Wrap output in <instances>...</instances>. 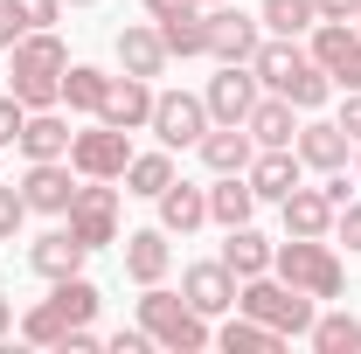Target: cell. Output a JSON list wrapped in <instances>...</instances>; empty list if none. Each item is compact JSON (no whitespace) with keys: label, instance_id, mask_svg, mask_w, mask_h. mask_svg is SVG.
Instances as JSON below:
<instances>
[{"label":"cell","instance_id":"cell-41","mask_svg":"<svg viewBox=\"0 0 361 354\" xmlns=\"http://www.w3.org/2000/svg\"><path fill=\"white\" fill-rule=\"evenodd\" d=\"M63 7H97V0H63Z\"/></svg>","mask_w":361,"mask_h":354},{"label":"cell","instance_id":"cell-6","mask_svg":"<svg viewBox=\"0 0 361 354\" xmlns=\"http://www.w3.org/2000/svg\"><path fill=\"white\" fill-rule=\"evenodd\" d=\"M216 118H209V104L195 97V90H153V126L146 133L160 139L167 153H188V146H202V133H209Z\"/></svg>","mask_w":361,"mask_h":354},{"label":"cell","instance_id":"cell-4","mask_svg":"<svg viewBox=\"0 0 361 354\" xmlns=\"http://www.w3.org/2000/svg\"><path fill=\"white\" fill-rule=\"evenodd\" d=\"M271 271H278L285 285H299V292H313L319 306L348 292V264H341V250H334V236H285V243L271 250Z\"/></svg>","mask_w":361,"mask_h":354},{"label":"cell","instance_id":"cell-33","mask_svg":"<svg viewBox=\"0 0 361 354\" xmlns=\"http://www.w3.org/2000/svg\"><path fill=\"white\" fill-rule=\"evenodd\" d=\"M28 222V202H21V181H0V243H14Z\"/></svg>","mask_w":361,"mask_h":354},{"label":"cell","instance_id":"cell-19","mask_svg":"<svg viewBox=\"0 0 361 354\" xmlns=\"http://www.w3.org/2000/svg\"><path fill=\"white\" fill-rule=\"evenodd\" d=\"M84 257H90V250L70 236V222H63V229H42V236L28 243V271H35V278H49V285H56V278H77V271H84Z\"/></svg>","mask_w":361,"mask_h":354},{"label":"cell","instance_id":"cell-35","mask_svg":"<svg viewBox=\"0 0 361 354\" xmlns=\"http://www.w3.org/2000/svg\"><path fill=\"white\" fill-rule=\"evenodd\" d=\"M104 348H111V354H146V348H153V334H146V326H111Z\"/></svg>","mask_w":361,"mask_h":354},{"label":"cell","instance_id":"cell-10","mask_svg":"<svg viewBox=\"0 0 361 354\" xmlns=\"http://www.w3.org/2000/svg\"><path fill=\"white\" fill-rule=\"evenodd\" d=\"M257 97H264V84H257L250 63H216V77H209V90H202V104H209L216 126H243Z\"/></svg>","mask_w":361,"mask_h":354},{"label":"cell","instance_id":"cell-28","mask_svg":"<svg viewBox=\"0 0 361 354\" xmlns=\"http://www.w3.org/2000/svg\"><path fill=\"white\" fill-rule=\"evenodd\" d=\"M257 21H264V35H313L319 28V0H257Z\"/></svg>","mask_w":361,"mask_h":354},{"label":"cell","instance_id":"cell-34","mask_svg":"<svg viewBox=\"0 0 361 354\" xmlns=\"http://www.w3.org/2000/svg\"><path fill=\"white\" fill-rule=\"evenodd\" d=\"M21 126H28V104L7 90V97H0V146H14V139H21Z\"/></svg>","mask_w":361,"mask_h":354},{"label":"cell","instance_id":"cell-8","mask_svg":"<svg viewBox=\"0 0 361 354\" xmlns=\"http://www.w3.org/2000/svg\"><path fill=\"white\" fill-rule=\"evenodd\" d=\"M126 160H133V133H118L104 118H90V133L70 139V167L84 181H126Z\"/></svg>","mask_w":361,"mask_h":354},{"label":"cell","instance_id":"cell-22","mask_svg":"<svg viewBox=\"0 0 361 354\" xmlns=\"http://www.w3.org/2000/svg\"><path fill=\"white\" fill-rule=\"evenodd\" d=\"M202 222H209V188H195V181L174 174L160 188V229H167V236H195Z\"/></svg>","mask_w":361,"mask_h":354},{"label":"cell","instance_id":"cell-30","mask_svg":"<svg viewBox=\"0 0 361 354\" xmlns=\"http://www.w3.org/2000/svg\"><path fill=\"white\" fill-rule=\"evenodd\" d=\"M174 181V153L160 146V153H133L126 160V195H139V202H160V188Z\"/></svg>","mask_w":361,"mask_h":354},{"label":"cell","instance_id":"cell-23","mask_svg":"<svg viewBox=\"0 0 361 354\" xmlns=\"http://www.w3.org/2000/svg\"><path fill=\"white\" fill-rule=\"evenodd\" d=\"M271 250H278V243H271L264 229L236 222V229H223V250H216V257H223V264L236 271V285H243V278H264L271 271Z\"/></svg>","mask_w":361,"mask_h":354},{"label":"cell","instance_id":"cell-12","mask_svg":"<svg viewBox=\"0 0 361 354\" xmlns=\"http://www.w3.org/2000/svg\"><path fill=\"white\" fill-rule=\"evenodd\" d=\"M77 188H84V174H77L70 160H28V174H21V202H28V216H63Z\"/></svg>","mask_w":361,"mask_h":354},{"label":"cell","instance_id":"cell-7","mask_svg":"<svg viewBox=\"0 0 361 354\" xmlns=\"http://www.w3.org/2000/svg\"><path fill=\"white\" fill-rule=\"evenodd\" d=\"M63 222H70V236H77L84 250H104V243H118V188H111V181H84V188L70 195Z\"/></svg>","mask_w":361,"mask_h":354},{"label":"cell","instance_id":"cell-16","mask_svg":"<svg viewBox=\"0 0 361 354\" xmlns=\"http://www.w3.org/2000/svg\"><path fill=\"white\" fill-rule=\"evenodd\" d=\"M126 278L133 285H167V271H174V243H167V229L153 222V229H126Z\"/></svg>","mask_w":361,"mask_h":354},{"label":"cell","instance_id":"cell-38","mask_svg":"<svg viewBox=\"0 0 361 354\" xmlns=\"http://www.w3.org/2000/svg\"><path fill=\"white\" fill-rule=\"evenodd\" d=\"M334 126H341V133L361 146V90H348V104H341V118H334Z\"/></svg>","mask_w":361,"mask_h":354},{"label":"cell","instance_id":"cell-13","mask_svg":"<svg viewBox=\"0 0 361 354\" xmlns=\"http://www.w3.org/2000/svg\"><path fill=\"white\" fill-rule=\"evenodd\" d=\"M180 299L195 312H209V319H223V312H236V271L223 264V257H202V264L180 271Z\"/></svg>","mask_w":361,"mask_h":354},{"label":"cell","instance_id":"cell-32","mask_svg":"<svg viewBox=\"0 0 361 354\" xmlns=\"http://www.w3.org/2000/svg\"><path fill=\"white\" fill-rule=\"evenodd\" d=\"M7 14H14V28L21 35H35V28H56V14H63V0H0Z\"/></svg>","mask_w":361,"mask_h":354},{"label":"cell","instance_id":"cell-9","mask_svg":"<svg viewBox=\"0 0 361 354\" xmlns=\"http://www.w3.org/2000/svg\"><path fill=\"white\" fill-rule=\"evenodd\" d=\"M306 56L334 77V90H361V35L348 21H319L313 35H306Z\"/></svg>","mask_w":361,"mask_h":354},{"label":"cell","instance_id":"cell-29","mask_svg":"<svg viewBox=\"0 0 361 354\" xmlns=\"http://www.w3.org/2000/svg\"><path fill=\"white\" fill-rule=\"evenodd\" d=\"M104 90H111V77H104L97 63H70V70H63V104H70V111H84V118L104 111Z\"/></svg>","mask_w":361,"mask_h":354},{"label":"cell","instance_id":"cell-14","mask_svg":"<svg viewBox=\"0 0 361 354\" xmlns=\"http://www.w3.org/2000/svg\"><path fill=\"white\" fill-rule=\"evenodd\" d=\"M111 56H118V70H126V77H146V84H153V77H167V63H174L153 21H126V28L111 35Z\"/></svg>","mask_w":361,"mask_h":354},{"label":"cell","instance_id":"cell-43","mask_svg":"<svg viewBox=\"0 0 361 354\" xmlns=\"http://www.w3.org/2000/svg\"><path fill=\"white\" fill-rule=\"evenodd\" d=\"M202 7H216V0H202Z\"/></svg>","mask_w":361,"mask_h":354},{"label":"cell","instance_id":"cell-2","mask_svg":"<svg viewBox=\"0 0 361 354\" xmlns=\"http://www.w3.org/2000/svg\"><path fill=\"white\" fill-rule=\"evenodd\" d=\"M139 326L153 334V348H167V354H202V348H216V319H209V312H195L180 292H167V285H139Z\"/></svg>","mask_w":361,"mask_h":354},{"label":"cell","instance_id":"cell-18","mask_svg":"<svg viewBox=\"0 0 361 354\" xmlns=\"http://www.w3.org/2000/svg\"><path fill=\"white\" fill-rule=\"evenodd\" d=\"M97 118L118 126V133H146V126H153V84H146V77H111Z\"/></svg>","mask_w":361,"mask_h":354},{"label":"cell","instance_id":"cell-36","mask_svg":"<svg viewBox=\"0 0 361 354\" xmlns=\"http://www.w3.org/2000/svg\"><path fill=\"white\" fill-rule=\"evenodd\" d=\"M334 243H348V250H361V195L334 216Z\"/></svg>","mask_w":361,"mask_h":354},{"label":"cell","instance_id":"cell-42","mask_svg":"<svg viewBox=\"0 0 361 354\" xmlns=\"http://www.w3.org/2000/svg\"><path fill=\"white\" fill-rule=\"evenodd\" d=\"M355 181H361V146H355Z\"/></svg>","mask_w":361,"mask_h":354},{"label":"cell","instance_id":"cell-1","mask_svg":"<svg viewBox=\"0 0 361 354\" xmlns=\"http://www.w3.org/2000/svg\"><path fill=\"white\" fill-rule=\"evenodd\" d=\"M63 70H70V49H63L56 28H35V35H21V42L7 49V90H14L28 111L63 104Z\"/></svg>","mask_w":361,"mask_h":354},{"label":"cell","instance_id":"cell-40","mask_svg":"<svg viewBox=\"0 0 361 354\" xmlns=\"http://www.w3.org/2000/svg\"><path fill=\"white\" fill-rule=\"evenodd\" d=\"M14 334V299H0V341Z\"/></svg>","mask_w":361,"mask_h":354},{"label":"cell","instance_id":"cell-39","mask_svg":"<svg viewBox=\"0 0 361 354\" xmlns=\"http://www.w3.org/2000/svg\"><path fill=\"white\" fill-rule=\"evenodd\" d=\"M319 21H361V0H319Z\"/></svg>","mask_w":361,"mask_h":354},{"label":"cell","instance_id":"cell-20","mask_svg":"<svg viewBox=\"0 0 361 354\" xmlns=\"http://www.w3.org/2000/svg\"><path fill=\"white\" fill-rule=\"evenodd\" d=\"M195 153H202L209 174H243V167L257 160V139H250V126H209Z\"/></svg>","mask_w":361,"mask_h":354},{"label":"cell","instance_id":"cell-31","mask_svg":"<svg viewBox=\"0 0 361 354\" xmlns=\"http://www.w3.org/2000/svg\"><path fill=\"white\" fill-rule=\"evenodd\" d=\"M306 341H313L319 354H361V319L355 312H319Z\"/></svg>","mask_w":361,"mask_h":354},{"label":"cell","instance_id":"cell-3","mask_svg":"<svg viewBox=\"0 0 361 354\" xmlns=\"http://www.w3.org/2000/svg\"><path fill=\"white\" fill-rule=\"evenodd\" d=\"M97 306H104V292L90 285L84 271H77V278H56L49 299H35V306L21 312V341H35V348H63V334H70V326H90Z\"/></svg>","mask_w":361,"mask_h":354},{"label":"cell","instance_id":"cell-24","mask_svg":"<svg viewBox=\"0 0 361 354\" xmlns=\"http://www.w3.org/2000/svg\"><path fill=\"white\" fill-rule=\"evenodd\" d=\"M243 126H250L257 146H292V139H299V104H292V97H278V90H264V97L250 104V118H243Z\"/></svg>","mask_w":361,"mask_h":354},{"label":"cell","instance_id":"cell-37","mask_svg":"<svg viewBox=\"0 0 361 354\" xmlns=\"http://www.w3.org/2000/svg\"><path fill=\"white\" fill-rule=\"evenodd\" d=\"M319 188H326V202H334V209H348V202H355V181H348V167H341V174H319Z\"/></svg>","mask_w":361,"mask_h":354},{"label":"cell","instance_id":"cell-26","mask_svg":"<svg viewBox=\"0 0 361 354\" xmlns=\"http://www.w3.org/2000/svg\"><path fill=\"white\" fill-rule=\"evenodd\" d=\"M216 348H223V354H278V348H285V334L264 326V319H250V312H236V319L216 326Z\"/></svg>","mask_w":361,"mask_h":354},{"label":"cell","instance_id":"cell-21","mask_svg":"<svg viewBox=\"0 0 361 354\" xmlns=\"http://www.w3.org/2000/svg\"><path fill=\"white\" fill-rule=\"evenodd\" d=\"M278 216H285V236H334V216H341V209L326 202V188H306V181H299V188L278 202Z\"/></svg>","mask_w":361,"mask_h":354},{"label":"cell","instance_id":"cell-27","mask_svg":"<svg viewBox=\"0 0 361 354\" xmlns=\"http://www.w3.org/2000/svg\"><path fill=\"white\" fill-rule=\"evenodd\" d=\"M257 216V195H250V181L243 174H216V188H209V222L216 229H236V222Z\"/></svg>","mask_w":361,"mask_h":354},{"label":"cell","instance_id":"cell-11","mask_svg":"<svg viewBox=\"0 0 361 354\" xmlns=\"http://www.w3.org/2000/svg\"><path fill=\"white\" fill-rule=\"evenodd\" d=\"M257 42H264V21H257V14H243V7H229V0L209 7V56H216V63H250Z\"/></svg>","mask_w":361,"mask_h":354},{"label":"cell","instance_id":"cell-25","mask_svg":"<svg viewBox=\"0 0 361 354\" xmlns=\"http://www.w3.org/2000/svg\"><path fill=\"white\" fill-rule=\"evenodd\" d=\"M70 139H77V133H70V118L49 104V111H28V126H21L14 146H21L28 160H70Z\"/></svg>","mask_w":361,"mask_h":354},{"label":"cell","instance_id":"cell-5","mask_svg":"<svg viewBox=\"0 0 361 354\" xmlns=\"http://www.w3.org/2000/svg\"><path fill=\"white\" fill-rule=\"evenodd\" d=\"M236 312L278 326L285 341H306L313 319H319V299H313V292H299V285H285L278 271H264V278H243V285H236Z\"/></svg>","mask_w":361,"mask_h":354},{"label":"cell","instance_id":"cell-15","mask_svg":"<svg viewBox=\"0 0 361 354\" xmlns=\"http://www.w3.org/2000/svg\"><path fill=\"white\" fill-rule=\"evenodd\" d=\"M243 181H250L257 202H285V195L306 181V160H299L292 146H257V160L243 167Z\"/></svg>","mask_w":361,"mask_h":354},{"label":"cell","instance_id":"cell-17","mask_svg":"<svg viewBox=\"0 0 361 354\" xmlns=\"http://www.w3.org/2000/svg\"><path fill=\"white\" fill-rule=\"evenodd\" d=\"M292 153L313 167V174H341L348 160H355V139L341 133L334 118H313V126H299V139H292Z\"/></svg>","mask_w":361,"mask_h":354}]
</instances>
